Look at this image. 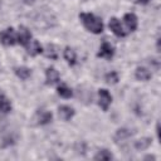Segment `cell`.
<instances>
[{
  "label": "cell",
  "mask_w": 161,
  "mask_h": 161,
  "mask_svg": "<svg viewBox=\"0 0 161 161\" xmlns=\"http://www.w3.org/2000/svg\"><path fill=\"white\" fill-rule=\"evenodd\" d=\"M79 19H80L82 24L84 25V28L88 31H91L93 34H101L103 31V23L94 14H92V13H80Z\"/></svg>",
  "instance_id": "1"
},
{
  "label": "cell",
  "mask_w": 161,
  "mask_h": 161,
  "mask_svg": "<svg viewBox=\"0 0 161 161\" xmlns=\"http://www.w3.org/2000/svg\"><path fill=\"white\" fill-rule=\"evenodd\" d=\"M15 74H16L20 79L25 80V79H28V78L30 77L31 70H30L28 67H18V68H15Z\"/></svg>",
  "instance_id": "18"
},
{
  "label": "cell",
  "mask_w": 161,
  "mask_h": 161,
  "mask_svg": "<svg viewBox=\"0 0 161 161\" xmlns=\"http://www.w3.org/2000/svg\"><path fill=\"white\" fill-rule=\"evenodd\" d=\"M104 79L108 84H116L119 78H118V73L117 72H108L106 75H104Z\"/></svg>",
  "instance_id": "21"
},
{
  "label": "cell",
  "mask_w": 161,
  "mask_h": 161,
  "mask_svg": "<svg viewBox=\"0 0 161 161\" xmlns=\"http://www.w3.org/2000/svg\"><path fill=\"white\" fill-rule=\"evenodd\" d=\"M152 143V140L151 137H142L137 141H135V148L138 150V151H142V150H146L150 147V145Z\"/></svg>",
  "instance_id": "15"
},
{
  "label": "cell",
  "mask_w": 161,
  "mask_h": 161,
  "mask_svg": "<svg viewBox=\"0 0 161 161\" xmlns=\"http://www.w3.org/2000/svg\"><path fill=\"white\" fill-rule=\"evenodd\" d=\"M98 57L101 58H106V59H112V57L114 55V48L108 43V42H103L101 48H99V52L97 54Z\"/></svg>",
  "instance_id": "5"
},
{
  "label": "cell",
  "mask_w": 161,
  "mask_h": 161,
  "mask_svg": "<svg viewBox=\"0 0 161 161\" xmlns=\"http://www.w3.org/2000/svg\"><path fill=\"white\" fill-rule=\"evenodd\" d=\"M135 77H136L138 80L146 82V80L151 79L152 74H151V72H150L147 68H145V67H137L136 70H135Z\"/></svg>",
  "instance_id": "12"
},
{
  "label": "cell",
  "mask_w": 161,
  "mask_h": 161,
  "mask_svg": "<svg viewBox=\"0 0 161 161\" xmlns=\"http://www.w3.org/2000/svg\"><path fill=\"white\" fill-rule=\"evenodd\" d=\"M156 48H157V52H161V48H160V38H157V42H156Z\"/></svg>",
  "instance_id": "22"
},
{
  "label": "cell",
  "mask_w": 161,
  "mask_h": 161,
  "mask_svg": "<svg viewBox=\"0 0 161 161\" xmlns=\"http://www.w3.org/2000/svg\"><path fill=\"white\" fill-rule=\"evenodd\" d=\"M23 1H24V4H26V5H31V4H34L35 0H23Z\"/></svg>",
  "instance_id": "23"
},
{
  "label": "cell",
  "mask_w": 161,
  "mask_h": 161,
  "mask_svg": "<svg viewBox=\"0 0 161 161\" xmlns=\"http://www.w3.org/2000/svg\"><path fill=\"white\" fill-rule=\"evenodd\" d=\"M30 39H31V33H30V30H29L26 26L21 25V26L19 28V31H18V35H16V43H19V44L23 45V47H26L28 43L30 42Z\"/></svg>",
  "instance_id": "3"
},
{
  "label": "cell",
  "mask_w": 161,
  "mask_h": 161,
  "mask_svg": "<svg viewBox=\"0 0 161 161\" xmlns=\"http://www.w3.org/2000/svg\"><path fill=\"white\" fill-rule=\"evenodd\" d=\"M133 135V132H131L128 128H118L113 136V140L114 142H119V141H123L128 137H131Z\"/></svg>",
  "instance_id": "13"
},
{
  "label": "cell",
  "mask_w": 161,
  "mask_h": 161,
  "mask_svg": "<svg viewBox=\"0 0 161 161\" xmlns=\"http://www.w3.org/2000/svg\"><path fill=\"white\" fill-rule=\"evenodd\" d=\"M137 1H138L140 4H147V3L150 1V0H137Z\"/></svg>",
  "instance_id": "25"
},
{
  "label": "cell",
  "mask_w": 161,
  "mask_h": 161,
  "mask_svg": "<svg viewBox=\"0 0 161 161\" xmlns=\"http://www.w3.org/2000/svg\"><path fill=\"white\" fill-rule=\"evenodd\" d=\"M63 55H64V59L68 62L69 65H74V64L77 63V55H75V52H74L70 47H65Z\"/></svg>",
  "instance_id": "14"
},
{
  "label": "cell",
  "mask_w": 161,
  "mask_h": 161,
  "mask_svg": "<svg viewBox=\"0 0 161 161\" xmlns=\"http://www.w3.org/2000/svg\"><path fill=\"white\" fill-rule=\"evenodd\" d=\"M113 158V155L108 151V150H106V148H103V150H99L98 152H97V155L94 156V160H97V161H108V160H112Z\"/></svg>",
  "instance_id": "19"
},
{
  "label": "cell",
  "mask_w": 161,
  "mask_h": 161,
  "mask_svg": "<svg viewBox=\"0 0 161 161\" xmlns=\"http://www.w3.org/2000/svg\"><path fill=\"white\" fill-rule=\"evenodd\" d=\"M52 118H53V114L52 112L49 111H45V109H40L36 112L34 119L36 121V125H47L49 122H52Z\"/></svg>",
  "instance_id": "7"
},
{
  "label": "cell",
  "mask_w": 161,
  "mask_h": 161,
  "mask_svg": "<svg viewBox=\"0 0 161 161\" xmlns=\"http://www.w3.org/2000/svg\"><path fill=\"white\" fill-rule=\"evenodd\" d=\"M26 50H28V54L31 55V57H35L38 54H40L43 52V48L40 45V43L38 40H30L26 45Z\"/></svg>",
  "instance_id": "9"
},
{
  "label": "cell",
  "mask_w": 161,
  "mask_h": 161,
  "mask_svg": "<svg viewBox=\"0 0 161 161\" xmlns=\"http://www.w3.org/2000/svg\"><path fill=\"white\" fill-rule=\"evenodd\" d=\"M57 91H58V94H59L60 97H63V98H70V97L73 96L72 89H70L67 84H60V86H58Z\"/></svg>",
  "instance_id": "20"
},
{
  "label": "cell",
  "mask_w": 161,
  "mask_h": 161,
  "mask_svg": "<svg viewBox=\"0 0 161 161\" xmlns=\"http://www.w3.org/2000/svg\"><path fill=\"white\" fill-rule=\"evenodd\" d=\"M74 113H75L74 109L69 106H60L58 108V114L63 121H69L74 116Z\"/></svg>",
  "instance_id": "11"
},
{
  "label": "cell",
  "mask_w": 161,
  "mask_h": 161,
  "mask_svg": "<svg viewBox=\"0 0 161 161\" xmlns=\"http://www.w3.org/2000/svg\"><path fill=\"white\" fill-rule=\"evenodd\" d=\"M123 21H125V24H126V26H127V29H128L130 31H135V30L137 29L138 21H137V16H136L133 13H127V14H125Z\"/></svg>",
  "instance_id": "8"
},
{
  "label": "cell",
  "mask_w": 161,
  "mask_h": 161,
  "mask_svg": "<svg viewBox=\"0 0 161 161\" xmlns=\"http://www.w3.org/2000/svg\"><path fill=\"white\" fill-rule=\"evenodd\" d=\"M155 158H156V157H155L153 155H147V156L145 157V160H155Z\"/></svg>",
  "instance_id": "24"
},
{
  "label": "cell",
  "mask_w": 161,
  "mask_h": 161,
  "mask_svg": "<svg viewBox=\"0 0 161 161\" xmlns=\"http://www.w3.org/2000/svg\"><path fill=\"white\" fill-rule=\"evenodd\" d=\"M0 43L4 45H14L16 43V35L13 28H6L0 33Z\"/></svg>",
  "instance_id": "2"
},
{
  "label": "cell",
  "mask_w": 161,
  "mask_h": 161,
  "mask_svg": "<svg viewBox=\"0 0 161 161\" xmlns=\"http://www.w3.org/2000/svg\"><path fill=\"white\" fill-rule=\"evenodd\" d=\"M98 97H99V101H98V104L101 106V108L103 111H107L111 102H112V96L109 94V92L104 88H101L98 89Z\"/></svg>",
  "instance_id": "4"
},
{
  "label": "cell",
  "mask_w": 161,
  "mask_h": 161,
  "mask_svg": "<svg viewBox=\"0 0 161 161\" xmlns=\"http://www.w3.org/2000/svg\"><path fill=\"white\" fill-rule=\"evenodd\" d=\"M108 26H109V29L113 31V34L116 36H119V38L126 36V33L122 29V25H121V23H119V20L117 18H111V20L108 23Z\"/></svg>",
  "instance_id": "6"
},
{
  "label": "cell",
  "mask_w": 161,
  "mask_h": 161,
  "mask_svg": "<svg viewBox=\"0 0 161 161\" xmlns=\"http://www.w3.org/2000/svg\"><path fill=\"white\" fill-rule=\"evenodd\" d=\"M45 78H47V84H54L59 82V73L55 68L49 67L45 70Z\"/></svg>",
  "instance_id": "10"
},
{
  "label": "cell",
  "mask_w": 161,
  "mask_h": 161,
  "mask_svg": "<svg viewBox=\"0 0 161 161\" xmlns=\"http://www.w3.org/2000/svg\"><path fill=\"white\" fill-rule=\"evenodd\" d=\"M44 54H45L47 58L57 59L58 58V48L54 44H47L45 50H44Z\"/></svg>",
  "instance_id": "17"
},
{
  "label": "cell",
  "mask_w": 161,
  "mask_h": 161,
  "mask_svg": "<svg viewBox=\"0 0 161 161\" xmlns=\"http://www.w3.org/2000/svg\"><path fill=\"white\" fill-rule=\"evenodd\" d=\"M11 111V103L5 94H0V112L9 113Z\"/></svg>",
  "instance_id": "16"
}]
</instances>
